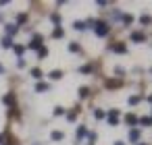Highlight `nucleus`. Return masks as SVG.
<instances>
[{
    "instance_id": "nucleus-8",
    "label": "nucleus",
    "mask_w": 152,
    "mask_h": 145,
    "mask_svg": "<svg viewBox=\"0 0 152 145\" xmlns=\"http://www.w3.org/2000/svg\"><path fill=\"white\" fill-rule=\"evenodd\" d=\"M125 122H127V124H131V126H135V124H137V116L127 114V116H125Z\"/></svg>"
},
{
    "instance_id": "nucleus-18",
    "label": "nucleus",
    "mask_w": 152,
    "mask_h": 145,
    "mask_svg": "<svg viewBox=\"0 0 152 145\" xmlns=\"http://www.w3.org/2000/svg\"><path fill=\"white\" fill-rule=\"evenodd\" d=\"M63 35H65V31H63L61 27H56V29L52 31V38H56V40H58V38H63Z\"/></svg>"
},
{
    "instance_id": "nucleus-9",
    "label": "nucleus",
    "mask_w": 152,
    "mask_h": 145,
    "mask_svg": "<svg viewBox=\"0 0 152 145\" xmlns=\"http://www.w3.org/2000/svg\"><path fill=\"white\" fill-rule=\"evenodd\" d=\"M137 139H140V131H137V128H131V131H129V141L135 143Z\"/></svg>"
},
{
    "instance_id": "nucleus-20",
    "label": "nucleus",
    "mask_w": 152,
    "mask_h": 145,
    "mask_svg": "<svg viewBox=\"0 0 152 145\" xmlns=\"http://www.w3.org/2000/svg\"><path fill=\"white\" fill-rule=\"evenodd\" d=\"M77 112H79V108H75V112H69V114H67V120H69V122H73V120L77 118Z\"/></svg>"
},
{
    "instance_id": "nucleus-29",
    "label": "nucleus",
    "mask_w": 152,
    "mask_h": 145,
    "mask_svg": "<svg viewBox=\"0 0 152 145\" xmlns=\"http://www.w3.org/2000/svg\"><path fill=\"white\" fill-rule=\"evenodd\" d=\"M50 19H52V23H56V25H61V15H56V13H54V15H52Z\"/></svg>"
},
{
    "instance_id": "nucleus-28",
    "label": "nucleus",
    "mask_w": 152,
    "mask_h": 145,
    "mask_svg": "<svg viewBox=\"0 0 152 145\" xmlns=\"http://www.w3.org/2000/svg\"><path fill=\"white\" fill-rule=\"evenodd\" d=\"M63 114H65V108L56 106V108H54V116H63Z\"/></svg>"
},
{
    "instance_id": "nucleus-30",
    "label": "nucleus",
    "mask_w": 152,
    "mask_h": 145,
    "mask_svg": "<svg viewBox=\"0 0 152 145\" xmlns=\"http://www.w3.org/2000/svg\"><path fill=\"white\" fill-rule=\"evenodd\" d=\"M27 21V15H19L17 17V25H21V23H25Z\"/></svg>"
},
{
    "instance_id": "nucleus-37",
    "label": "nucleus",
    "mask_w": 152,
    "mask_h": 145,
    "mask_svg": "<svg viewBox=\"0 0 152 145\" xmlns=\"http://www.w3.org/2000/svg\"><path fill=\"white\" fill-rule=\"evenodd\" d=\"M148 102H150V104H152V95H148Z\"/></svg>"
},
{
    "instance_id": "nucleus-4",
    "label": "nucleus",
    "mask_w": 152,
    "mask_h": 145,
    "mask_svg": "<svg viewBox=\"0 0 152 145\" xmlns=\"http://www.w3.org/2000/svg\"><path fill=\"white\" fill-rule=\"evenodd\" d=\"M4 29H7V35L11 38V35H15V33H17V29H19V27H17L15 23H7V25H4Z\"/></svg>"
},
{
    "instance_id": "nucleus-1",
    "label": "nucleus",
    "mask_w": 152,
    "mask_h": 145,
    "mask_svg": "<svg viewBox=\"0 0 152 145\" xmlns=\"http://www.w3.org/2000/svg\"><path fill=\"white\" fill-rule=\"evenodd\" d=\"M96 35L98 38H104V35H108V23H104V21H96Z\"/></svg>"
},
{
    "instance_id": "nucleus-11",
    "label": "nucleus",
    "mask_w": 152,
    "mask_h": 145,
    "mask_svg": "<svg viewBox=\"0 0 152 145\" xmlns=\"http://www.w3.org/2000/svg\"><path fill=\"white\" fill-rule=\"evenodd\" d=\"M63 137H65V135H63L61 131H52V133H50V139H52V141H61Z\"/></svg>"
},
{
    "instance_id": "nucleus-19",
    "label": "nucleus",
    "mask_w": 152,
    "mask_h": 145,
    "mask_svg": "<svg viewBox=\"0 0 152 145\" xmlns=\"http://www.w3.org/2000/svg\"><path fill=\"white\" fill-rule=\"evenodd\" d=\"M79 73L81 75H88V73H92V66L90 64H83V66H79Z\"/></svg>"
},
{
    "instance_id": "nucleus-34",
    "label": "nucleus",
    "mask_w": 152,
    "mask_h": 145,
    "mask_svg": "<svg viewBox=\"0 0 152 145\" xmlns=\"http://www.w3.org/2000/svg\"><path fill=\"white\" fill-rule=\"evenodd\" d=\"M115 145H125V143L123 141H115Z\"/></svg>"
},
{
    "instance_id": "nucleus-14",
    "label": "nucleus",
    "mask_w": 152,
    "mask_h": 145,
    "mask_svg": "<svg viewBox=\"0 0 152 145\" xmlns=\"http://www.w3.org/2000/svg\"><path fill=\"white\" fill-rule=\"evenodd\" d=\"M2 48H13V40L7 35V38H2Z\"/></svg>"
},
{
    "instance_id": "nucleus-13",
    "label": "nucleus",
    "mask_w": 152,
    "mask_h": 145,
    "mask_svg": "<svg viewBox=\"0 0 152 145\" xmlns=\"http://www.w3.org/2000/svg\"><path fill=\"white\" fill-rule=\"evenodd\" d=\"M73 29H77V31H83V29H86V23H83V21H75V23H73Z\"/></svg>"
},
{
    "instance_id": "nucleus-2",
    "label": "nucleus",
    "mask_w": 152,
    "mask_h": 145,
    "mask_svg": "<svg viewBox=\"0 0 152 145\" xmlns=\"http://www.w3.org/2000/svg\"><path fill=\"white\" fill-rule=\"evenodd\" d=\"M29 48H31V50H40V48H42V35H40V33H36V35L31 38Z\"/></svg>"
},
{
    "instance_id": "nucleus-33",
    "label": "nucleus",
    "mask_w": 152,
    "mask_h": 145,
    "mask_svg": "<svg viewBox=\"0 0 152 145\" xmlns=\"http://www.w3.org/2000/svg\"><path fill=\"white\" fill-rule=\"evenodd\" d=\"M17 66H19V69H23V66H25V60H23V58H19V60H17Z\"/></svg>"
},
{
    "instance_id": "nucleus-7",
    "label": "nucleus",
    "mask_w": 152,
    "mask_h": 145,
    "mask_svg": "<svg viewBox=\"0 0 152 145\" xmlns=\"http://www.w3.org/2000/svg\"><path fill=\"white\" fill-rule=\"evenodd\" d=\"M119 85H121L119 79H108V81H106V87H108V89H115V87H119Z\"/></svg>"
},
{
    "instance_id": "nucleus-10",
    "label": "nucleus",
    "mask_w": 152,
    "mask_h": 145,
    "mask_svg": "<svg viewBox=\"0 0 152 145\" xmlns=\"http://www.w3.org/2000/svg\"><path fill=\"white\" fill-rule=\"evenodd\" d=\"M2 102H4L7 106H13V104H15V95H13V93H9V95H4V97H2Z\"/></svg>"
},
{
    "instance_id": "nucleus-26",
    "label": "nucleus",
    "mask_w": 152,
    "mask_h": 145,
    "mask_svg": "<svg viewBox=\"0 0 152 145\" xmlns=\"http://www.w3.org/2000/svg\"><path fill=\"white\" fill-rule=\"evenodd\" d=\"M13 50H15V54H17V56H21V54L25 52V48H23V46H13Z\"/></svg>"
},
{
    "instance_id": "nucleus-25",
    "label": "nucleus",
    "mask_w": 152,
    "mask_h": 145,
    "mask_svg": "<svg viewBox=\"0 0 152 145\" xmlns=\"http://www.w3.org/2000/svg\"><path fill=\"white\" fill-rule=\"evenodd\" d=\"M140 100H142V95H131V97H129V106H135Z\"/></svg>"
},
{
    "instance_id": "nucleus-5",
    "label": "nucleus",
    "mask_w": 152,
    "mask_h": 145,
    "mask_svg": "<svg viewBox=\"0 0 152 145\" xmlns=\"http://www.w3.org/2000/svg\"><path fill=\"white\" fill-rule=\"evenodd\" d=\"M110 50H113V52H117V54H125V52H127L125 44H113V46H110Z\"/></svg>"
},
{
    "instance_id": "nucleus-17",
    "label": "nucleus",
    "mask_w": 152,
    "mask_h": 145,
    "mask_svg": "<svg viewBox=\"0 0 152 145\" xmlns=\"http://www.w3.org/2000/svg\"><path fill=\"white\" fill-rule=\"evenodd\" d=\"M90 95V87H79V97L83 100V97H88Z\"/></svg>"
},
{
    "instance_id": "nucleus-27",
    "label": "nucleus",
    "mask_w": 152,
    "mask_h": 145,
    "mask_svg": "<svg viewBox=\"0 0 152 145\" xmlns=\"http://www.w3.org/2000/svg\"><path fill=\"white\" fill-rule=\"evenodd\" d=\"M38 56H40V58H46V56H48V50H46V48L42 46V48L38 50Z\"/></svg>"
},
{
    "instance_id": "nucleus-35",
    "label": "nucleus",
    "mask_w": 152,
    "mask_h": 145,
    "mask_svg": "<svg viewBox=\"0 0 152 145\" xmlns=\"http://www.w3.org/2000/svg\"><path fill=\"white\" fill-rule=\"evenodd\" d=\"M2 73H4V66H2V64H0V75H2Z\"/></svg>"
},
{
    "instance_id": "nucleus-32",
    "label": "nucleus",
    "mask_w": 152,
    "mask_h": 145,
    "mask_svg": "<svg viewBox=\"0 0 152 145\" xmlns=\"http://www.w3.org/2000/svg\"><path fill=\"white\" fill-rule=\"evenodd\" d=\"M94 116H96V118L100 120V118H104L106 114H104V110H96V112H94Z\"/></svg>"
},
{
    "instance_id": "nucleus-16",
    "label": "nucleus",
    "mask_w": 152,
    "mask_h": 145,
    "mask_svg": "<svg viewBox=\"0 0 152 145\" xmlns=\"http://www.w3.org/2000/svg\"><path fill=\"white\" fill-rule=\"evenodd\" d=\"M36 91H38V93L48 91V83H38V85H36Z\"/></svg>"
},
{
    "instance_id": "nucleus-24",
    "label": "nucleus",
    "mask_w": 152,
    "mask_h": 145,
    "mask_svg": "<svg viewBox=\"0 0 152 145\" xmlns=\"http://www.w3.org/2000/svg\"><path fill=\"white\" fill-rule=\"evenodd\" d=\"M140 23H142V25H150V23H152V19H150L148 15H144V17H140Z\"/></svg>"
},
{
    "instance_id": "nucleus-22",
    "label": "nucleus",
    "mask_w": 152,
    "mask_h": 145,
    "mask_svg": "<svg viewBox=\"0 0 152 145\" xmlns=\"http://www.w3.org/2000/svg\"><path fill=\"white\" fill-rule=\"evenodd\" d=\"M137 122L144 124V126H150V124H152V118H148V116H146V118H137Z\"/></svg>"
},
{
    "instance_id": "nucleus-6",
    "label": "nucleus",
    "mask_w": 152,
    "mask_h": 145,
    "mask_svg": "<svg viewBox=\"0 0 152 145\" xmlns=\"http://www.w3.org/2000/svg\"><path fill=\"white\" fill-rule=\"evenodd\" d=\"M144 40H146V35H144L142 31H133V33H131V42H137V44H140V42H144Z\"/></svg>"
},
{
    "instance_id": "nucleus-36",
    "label": "nucleus",
    "mask_w": 152,
    "mask_h": 145,
    "mask_svg": "<svg viewBox=\"0 0 152 145\" xmlns=\"http://www.w3.org/2000/svg\"><path fill=\"white\" fill-rule=\"evenodd\" d=\"M2 141H4V135H0V143H2Z\"/></svg>"
},
{
    "instance_id": "nucleus-3",
    "label": "nucleus",
    "mask_w": 152,
    "mask_h": 145,
    "mask_svg": "<svg viewBox=\"0 0 152 145\" xmlns=\"http://www.w3.org/2000/svg\"><path fill=\"white\" fill-rule=\"evenodd\" d=\"M117 122H119V110H110V112H108V124L115 126Z\"/></svg>"
},
{
    "instance_id": "nucleus-15",
    "label": "nucleus",
    "mask_w": 152,
    "mask_h": 145,
    "mask_svg": "<svg viewBox=\"0 0 152 145\" xmlns=\"http://www.w3.org/2000/svg\"><path fill=\"white\" fill-rule=\"evenodd\" d=\"M29 75H31L34 79H42V71H40V69H31V71H29Z\"/></svg>"
},
{
    "instance_id": "nucleus-31",
    "label": "nucleus",
    "mask_w": 152,
    "mask_h": 145,
    "mask_svg": "<svg viewBox=\"0 0 152 145\" xmlns=\"http://www.w3.org/2000/svg\"><path fill=\"white\" fill-rule=\"evenodd\" d=\"M69 50H71V52H79V44H75V42L69 44Z\"/></svg>"
},
{
    "instance_id": "nucleus-21",
    "label": "nucleus",
    "mask_w": 152,
    "mask_h": 145,
    "mask_svg": "<svg viewBox=\"0 0 152 145\" xmlns=\"http://www.w3.org/2000/svg\"><path fill=\"white\" fill-rule=\"evenodd\" d=\"M86 135H88V128H86V126H79V128H77V139H81V137H86Z\"/></svg>"
},
{
    "instance_id": "nucleus-12",
    "label": "nucleus",
    "mask_w": 152,
    "mask_h": 145,
    "mask_svg": "<svg viewBox=\"0 0 152 145\" xmlns=\"http://www.w3.org/2000/svg\"><path fill=\"white\" fill-rule=\"evenodd\" d=\"M50 79H52V81L63 79V71H52V73H50Z\"/></svg>"
},
{
    "instance_id": "nucleus-23",
    "label": "nucleus",
    "mask_w": 152,
    "mask_h": 145,
    "mask_svg": "<svg viewBox=\"0 0 152 145\" xmlns=\"http://www.w3.org/2000/svg\"><path fill=\"white\" fill-rule=\"evenodd\" d=\"M121 21H123L125 25H129V23L133 21V17H131V15H121Z\"/></svg>"
}]
</instances>
